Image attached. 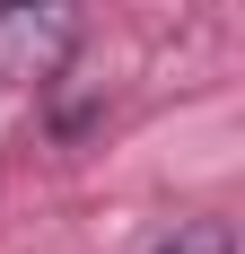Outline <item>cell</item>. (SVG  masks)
Listing matches in <instances>:
<instances>
[{
  "mask_svg": "<svg viewBox=\"0 0 245 254\" xmlns=\"http://www.w3.org/2000/svg\"><path fill=\"white\" fill-rule=\"evenodd\" d=\"M79 35H88L79 0H0V88H53Z\"/></svg>",
  "mask_w": 245,
  "mask_h": 254,
  "instance_id": "6da1fadb",
  "label": "cell"
},
{
  "mask_svg": "<svg viewBox=\"0 0 245 254\" xmlns=\"http://www.w3.org/2000/svg\"><path fill=\"white\" fill-rule=\"evenodd\" d=\"M149 254H237V237H228L219 219H193V228H175V237H158Z\"/></svg>",
  "mask_w": 245,
  "mask_h": 254,
  "instance_id": "7a4b0ae2",
  "label": "cell"
}]
</instances>
